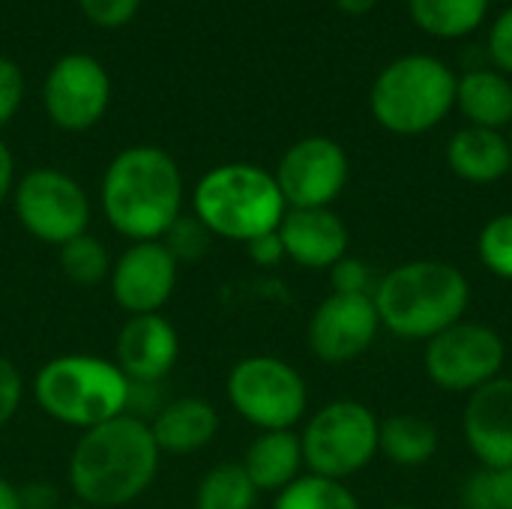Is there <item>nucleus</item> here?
I'll use <instances>...</instances> for the list:
<instances>
[{
	"label": "nucleus",
	"instance_id": "1a4fd4ad",
	"mask_svg": "<svg viewBox=\"0 0 512 509\" xmlns=\"http://www.w3.org/2000/svg\"><path fill=\"white\" fill-rule=\"evenodd\" d=\"M12 210L18 225L39 243L60 249L87 234L93 204L84 186L60 168H30L15 180Z\"/></svg>",
	"mask_w": 512,
	"mask_h": 509
},
{
	"label": "nucleus",
	"instance_id": "f03ea898",
	"mask_svg": "<svg viewBox=\"0 0 512 509\" xmlns=\"http://www.w3.org/2000/svg\"><path fill=\"white\" fill-rule=\"evenodd\" d=\"M183 174L174 156L153 144L120 150L99 186V207L114 234L129 243L162 240L183 216Z\"/></svg>",
	"mask_w": 512,
	"mask_h": 509
},
{
	"label": "nucleus",
	"instance_id": "e433bc0d",
	"mask_svg": "<svg viewBox=\"0 0 512 509\" xmlns=\"http://www.w3.org/2000/svg\"><path fill=\"white\" fill-rule=\"evenodd\" d=\"M15 189V159L12 150L0 141V207L12 198Z\"/></svg>",
	"mask_w": 512,
	"mask_h": 509
},
{
	"label": "nucleus",
	"instance_id": "6e6552de",
	"mask_svg": "<svg viewBox=\"0 0 512 509\" xmlns=\"http://www.w3.org/2000/svg\"><path fill=\"white\" fill-rule=\"evenodd\" d=\"M378 432L381 420L369 405L357 399L327 402L306 420L300 432L306 471L345 483L369 468L378 456Z\"/></svg>",
	"mask_w": 512,
	"mask_h": 509
},
{
	"label": "nucleus",
	"instance_id": "a211bd4d",
	"mask_svg": "<svg viewBox=\"0 0 512 509\" xmlns=\"http://www.w3.org/2000/svg\"><path fill=\"white\" fill-rule=\"evenodd\" d=\"M219 411L204 396L168 399L150 420V432L162 456H192L210 447L219 435Z\"/></svg>",
	"mask_w": 512,
	"mask_h": 509
},
{
	"label": "nucleus",
	"instance_id": "9d476101",
	"mask_svg": "<svg viewBox=\"0 0 512 509\" xmlns=\"http://www.w3.org/2000/svg\"><path fill=\"white\" fill-rule=\"evenodd\" d=\"M429 381L444 393L471 396L504 375L507 345L501 333L480 321H459L426 342L423 351Z\"/></svg>",
	"mask_w": 512,
	"mask_h": 509
},
{
	"label": "nucleus",
	"instance_id": "dca6fc26",
	"mask_svg": "<svg viewBox=\"0 0 512 509\" xmlns=\"http://www.w3.org/2000/svg\"><path fill=\"white\" fill-rule=\"evenodd\" d=\"M462 435L480 468H510L512 378L501 375L468 396L462 411Z\"/></svg>",
	"mask_w": 512,
	"mask_h": 509
},
{
	"label": "nucleus",
	"instance_id": "39448f33",
	"mask_svg": "<svg viewBox=\"0 0 512 509\" xmlns=\"http://www.w3.org/2000/svg\"><path fill=\"white\" fill-rule=\"evenodd\" d=\"M288 204L273 171L252 162H225L201 174L192 189V216L219 240L249 243L279 228Z\"/></svg>",
	"mask_w": 512,
	"mask_h": 509
},
{
	"label": "nucleus",
	"instance_id": "c9c22d12",
	"mask_svg": "<svg viewBox=\"0 0 512 509\" xmlns=\"http://www.w3.org/2000/svg\"><path fill=\"white\" fill-rule=\"evenodd\" d=\"M246 252H249V258H252L258 267H276L279 261H285V249H282V240H279L276 231L249 240V243H246Z\"/></svg>",
	"mask_w": 512,
	"mask_h": 509
},
{
	"label": "nucleus",
	"instance_id": "f704fd0d",
	"mask_svg": "<svg viewBox=\"0 0 512 509\" xmlns=\"http://www.w3.org/2000/svg\"><path fill=\"white\" fill-rule=\"evenodd\" d=\"M18 498H21V509H60V495L51 483L45 480H30L24 486H18Z\"/></svg>",
	"mask_w": 512,
	"mask_h": 509
},
{
	"label": "nucleus",
	"instance_id": "aec40b11",
	"mask_svg": "<svg viewBox=\"0 0 512 509\" xmlns=\"http://www.w3.org/2000/svg\"><path fill=\"white\" fill-rule=\"evenodd\" d=\"M243 471L249 474V480L255 483L258 492H270L279 495L282 489H288L306 468L303 462V447H300V435L294 429H282V432H258L252 438V444L246 447L243 459H240Z\"/></svg>",
	"mask_w": 512,
	"mask_h": 509
},
{
	"label": "nucleus",
	"instance_id": "4be33fe9",
	"mask_svg": "<svg viewBox=\"0 0 512 509\" xmlns=\"http://www.w3.org/2000/svg\"><path fill=\"white\" fill-rule=\"evenodd\" d=\"M441 435L438 429L417 414H393L381 420L378 453L396 468H423L438 456Z\"/></svg>",
	"mask_w": 512,
	"mask_h": 509
},
{
	"label": "nucleus",
	"instance_id": "ddd939ff",
	"mask_svg": "<svg viewBox=\"0 0 512 509\" xmlns=\"http://www.w3.org/2000/svg\"><path fill=\"white\" fill-rule=\"evenodd\" d=\"M180 264L168 252L162 240L129 243L114 261L108 273L111 300L132 315H153L168 306L177 291Z\"/></svg>",
	"mask_w": 512,
	"mask_h": 509
},
{
	"label": "nucleus",
	"instance_id": "2eb2a0df",
	"mask_svg": "<svg viewBox=\"0 0 512 509\" xmlns=\"http://www.w3.org/2000/svg\"><path fill=\"white\" fill-rule=\"evenodd\" d=\"M117 369L129 384H162L180 360V333L162 315H132L114 336Z\"/></svg>",
	"mask_w": 512,
	"mask_h": 509
},
{
	"label": "nucleus",
	"instance_id": "bb28decb",
	"mask_svg": "<svg viewBox=\"0 0 512 509\" xmlns=\"http://www.w3.org/2000/svg\"><path fill=\"white\" fill-rule=\"evenodd\" d=\"M462 509H512V465L510 468H480L459 486Z\"/></svg>",
	"mask_w": 512,
	"mask_h": 509
},
{
	"label": "nucleus",
	"instance_id": "412c9836",
	"mask_svg": "<svg viewBox=\"0 0 512 509\" xmlns=\"http://www.w3.org/2000/svg\"><path fill=\"white\" fill-rule=\"evenodd\" d=\"M456 105L468 126L501 132L512 126V81L498 69H471L456 78Z\"/></svg>",
	"mask_w": 512,
	"mask_h": 509
},
{
	"label": "nucleus",
	"instance_id": "4468645a",
	"mask_svg": "<svg viewBox=\"0 0 512 509\" xmlns=\"http://www.w3.org/2000/svg\"><path fill=\"white\" fill-rule=\"evenodd\" d=\"M111 81L105 66L90 54L60 57L42 87V102L57 129L84 132L96 126L108 108Z\"/></svg>",
	"mask_w": 512,
	"mask_h": 509
},
{
	"label": "nucleus",
	"instance_id": "6ab92c4d",
	"mask_svg": "<svg viewBox=\"0 0 512 509\" xmlns=\"http://www.w3.org/2000/svg\"><path fill=\"white\" fill-rule=\"evenodd\" d=\"M447 162H450V171L465 183H474V186L498 183L512 168L510 138L495 129L465 126L450 138Z\"/></svg>",
	"mask_w": 512,
	"mask_h": 509
},
{
	"label": "nucleus",
	"instance_id": "0eeeda50",
	"mask_svg": "<svg viewBox=\"0 0 512 509\" xmlns=\"http://www.w3.org/2000/svg\"><path fill=\"white\" fill-rule=\"evenodd\" d=\"M225 396L231 411L258 432L294 429L306 420L309 387L297 366L273 354H249L228 369Z\"/></svg>",
	"mask_w": 512,
	"mask_h": 509
},
{
	"label": "nucleus",
	"instance_id": "f257e3e1",
	"mask_svg": "<svg viewBox=\"0 0 512 509\" xmlns=\"http://www.w3.org/2000/svg\"><path fill=\"white\" fill-rule=\"evenodd\" d=\"M162 453L150 423L120 414L78 435L66 462V483L78 504L117 509L135 504L153 483Z\"/></svg>",
	"mask_w": 512,
	"mask_h": 509
},
{
	"label": "nucleus",
	"instance_id": "72a5a7b5",
	"mask_svg": "<svg viewBox=\"0 0 512 509\" xmlns=\"http://www.w3.org/2000/svg\"><path fill=\"white\" fill-rule=\"evenodd\" d=\"M489 57L498 72L512 75V6H507L489 30Z\"/></svg>",
	"mask_w": 512,
	"mask_h": 509
},
{
	"label": "nucleus",
	"instance_id": "b1692460",
	"mask_svg": "<svg viewBox=\"0 0 512 509\" xmlns=\"http://www.w3.org/2000/svg\"><path fill=\"white\" fill-rule=\"evenodd\" d=\"M258 495L240 462H219L198 480L195 509H255Z\"/></svg>",
	"mask_w": 512,
	"mask_h": 509
},
{
	"label": "nucleus",
	"instance_id": "a19ab883",
	"mask_svg": "<svg viewBox=\"0 0 512 509\" xmlns=\"http://www.w3.org/2000/svg\"><path fill=\"white\" fill-rule=\"evenodd\" d=\"M390 509H417V507H408V504H399V507H390Z\"/></svg>",
	"mask_w": 512,
	"mask_h": 509
},
{
	"label": "nucleus",
	"instance_id": "7ed1b4c3",
	"mask_svg": "<svg viewBox=\"0 0 512 509\" xmlns=\"http://www.w3.org/2000/svg\"><path fill=\"white\" fill-rule=\"evenodd\" d=\"M381 327L405 342H429L465 321L471 306L468 276L438 258L405 261L378 279L372 291Z\"/></svg>",
	"mask_w": 512,
	"mask_h": 509
},
{
	"label": "nucleus",
	"instance_id": "5701e85b",
	"mask_svg": "<svg viewBox=\"0 0 512 509\" xmlns=\"http://www.w3.org/2000/svg\"><path fill=\"white\" fill-rule=\"evenodd\" d=\"M408 12L423 33L462 39L486 21L489 0H408Z\"/></svg>",
	"mask_w": 512,
	"mask_h": 509
},
{
	"label": "nucleus",
	"instance_id": "a878e982",
	"mask_svg": "<svg viewBox=\"0 0 512 509\" xmlns=\"http://www.w3.org/2000/svg\"><path fill=\"white\" fill-rule=\"evenodd\" d=\"M273 509H363L348 483L327 480L318 474H300L288 489L276 495Z\"/></svg>",
	"mask_w": 512,
	"mask_h": 509
},
{
	"label": "nucleus",
	"instance_id": "20e7f679",
	"mask_svg": "<svg viewBox=\"0 0 512 509\" xmlns=\"http://www.w3.org/2000/svg\"><path fill=\"white\" fill-rule=\"evenodd\" d=\"M129 378L114 360L96 354H60L45 360L30 384L36 408L69 429L87 432L129 408Z\"/></svg>",
	"mask_w": 512,
	"mask_h": 509
},
{
	"label": "nucleus",
	"instance_id": "423d86ee",
	"mask_svg": "<svg viewBox=\"0 0 512 509\" xmlns=\"http://www.w3.org/2000/svg\"><path fill=\"white\" fill-rule=\"evenodd\" d=\"M456 105V75L432 54H405L387 63L369 93L381 129L414 138L432 132Z\"/></svg>",
	"mask_w": 512,
	"mask_h": 509
},
{
	"label": "nucleus",
	"instance_id": "9b49d317",
	"mask_svg": "<svg viewBox=\"0 0 512 509\" xmlns=\"http://www.w3.org/2000/svg\"><path fill=\"white\" fill-rule=\"evenodd\" d=\"M273 177L288 207L294 210L333 207V201L348 186L351 165L339 141L324 135H309L285 150Z\"/></svg>",
	"mask_w": 512,
	"mask_h": 509
},
{
	"label": "nucleus",
	"instance_id": "ea45409f",
	"mask_svg": "<svg viewBox=\"0 0 512 509\" xmlns=\"http://www.w3.org/2000/svg\"><path fill=\"white\" fill-rule=\"evenodd\" d=\"M60 509H93V507H84V504H78V501H75V504H63Z\"/></svg>",
	"mask_w": 512,
	"mask_h": 509
},
{
	"label": "nucleus",
	"instance_id": "f3484780",
	"mask_svg": "<svg viewBox=\"0 0 512 509\" xmlns=\"http://www.w3.org/2000/svg\"><path fill=\"white\" fill-rule=\"evenodd\" d=\"M285 258L303 270H330L336 261L348 255V225L333 207L294 210L288 207L276 228Z\"/></svg>",
	"mask_w": 512,
	"mask_h": 509
},
{
	"label": "nucleus",
	"instance_id": "f8f14e48",
	"mask_svg": "<svg viewBox=\"0 0 512 509\" xmlns=\"http://www.w3.org/2000/svg\"><path fill=\"white\" fill-rule=\"evenodd\" d=\"M381 318L372 294H330L324 297L306 327L309 351L327 366H348L360 360L378 339Z\"/></svg>",
	"mask_w": 512,
	"mask_h": 509
},
{
	"label": "nucleus",
	"instance_id": "7c9ffc66",
	"mask_svg": "<svg viewBox=\"0 0 512 509\" xmlns=\"http://www.w3.org/2000/svg\"><path fill=\"white\" fill-rule=\"evenodd\" d=\"M24 405V375L21 369L0 354V429H6Z\"/></svg>",
	"mask_w": 512,
	"mask_h": 509
},
{
	"label": "nucleus",
	"instance_id": "c85d7f7f",
	"mask_svg": "<svg viewBox=\"0 0 512 509\" xmlns=\"http://www.w3.org/2000/svg\"><path fill=\"white\" fill-rule=\"evenodd\" d=\"M210 240H213V234H210L192 213H183V216L168 228V234L162 237V243L168 246V252L177 258V264L204 258V252L210 249Z\"/></svg>",
	"mask_w": 512,
	"mask_h": 509
},
{
	"label": "nucleus",
	"instance_id": "2f4dec72",
	"mask_svg": "<svg viewBox=\"0 0 512 509\" xmlns=\"http://www.w3.org/2000/svg\"><path fill=\"white\" fill-rule=\"evenodd\" d=\"M24 99V72L9 57H0V129L18 114Z\"/></svg>",
	"mask_w": 512,
	"mask_h": 509
},
{
	"label": "nucleus",
	"instance_id": "c756f323",
	"mask_svg": "<svg viewBox=\"0 0 512 509\" xmlns=\"http://www.w3.org/2000/svg\"><path fill=\"white\" fill-rule=\"evenodd\" d=\"M330 282H333L336 294H372L378 285L372 279L369 264L363 258H354V255H345L342 261H336L330 267Z\"/></svg>",
	"mask_w": 512,
	"mask_h": 509
},
{
	"label": "nucleus",
	"instance_id": "cd10ccee",
	"mask_svg": "<svg viewBox=\"0 0 512 509\" xmlns=\"http://www.w3.org/2000/svg\"><path fill=\"white\" fill-rule=\"evenodd\" d=\"M477 258L480 264L504 279L512 282V210L510 213H498L492 216L483 228H480V237H477Z\"/></svg>",
	"mask_w": 512,
	"mask_h": 509
},
{
	"label": "nucleus",
	"instance_id": "393cba45",
	"mask_svg": "<svg viewBox=\"0 0 512 509\" xmlns=\"http://www.w3.org/2000/svg\"><path fill=\"white\" fill-rule=\"evenodd\" d=\"M111 252L105 249V243L99 237H93L90 231L63 243L57 249V264H60V273L78 285V288H93V285H102L108 282V273H111Z\"/></svg>",
	"mask_w": 512,
	"mask_h": 509
},
{
	"label": "nucleus",
	"instance_id": "79ce46f5",
	"mask_svg": "<svg viewBox=\"0 0 512 509\" xmlns=\"http://www.w3.org/2000/svg\"><path fill=\"white\" fill-rule=\"evenodd\" d=\"M510 147H512V135H510Z\"/></svg>",
	"mask_w": 512,
	"mask_h": 509
},
{
	"label": "nucleus",
	"instance_id": "473e14b6",
	"mask_svg": "<svg viewBox=\"0 0 512 509\" xmlns=\"http://www.w3.org/2000/svg\"><path fill=\"white\" fill-rule=\"evenodd\" d=\"M84 15L99 27H123L135 18L141 0H78Z\"/></svg>",
	"mask_w": 512,
	"mask_h": 509
},
{
	"label": "nucleus",
	"instance_id": "4c0bfd02",
	"mask_svg": "<svg viewBox=\"0 0 512 509\" xmlns=\"http://www.w3.org/2000/svg\"><path fill=\"white\" fill-rule=\"evenodd\" d=\"M0 509H21L18 486L6 477H0Z\"/></svg>",
	"mask_w": 512,
	"mask_h": 509
},
{
	"label": "nucleus",
	"instance_id": "58836bf2",
	"mask_svg": "<svg viewBox=\"0 0 512 509\" xmlns=\"http://www.w3.org/2000/svg\"><path fill=\"white\" fill-rule=\"evenodd\" d=\"M336 6L345 12V15H366L378 6V0H336Z\"/></svg>",
	"mask_w": 512,
	"mask_h": 509
}]
</instances>
